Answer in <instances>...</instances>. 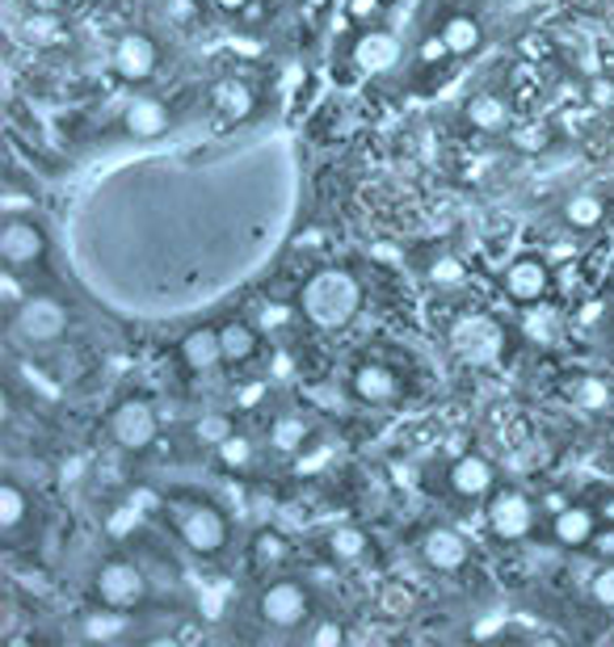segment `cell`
Masks as SVG:
<instances>
[{
	"mask_svg": "<svg viewBox=\"0 0 614 647\" xmlns=\"http://www.w3.org/2000/svg\"><path fill=\"white\" fill-rule=\"evenodd\" d=\"M168 127H173V114L156 98H135L123 110V130H127L130 139H161Z\"/></svg>",
	"mask_w": 614,
	"mask_h": 647,
	"instance_id": "18",
	"label": "cell"
},
{
	"mask_svg": "<svg viewBox=\"0 0 614 647\" xmlns=\"http://www.w3.org/2000/svg\"><path fill=\"white\" fill-rule=\"evenodd\" d=\"M215 458L224 462L227 471H249V467H253V458H258V446H253L245 433H227L224 442L215 446Z\"/></svg>",
	"mask_w": 614,
	"mask_h": 647,
	"instance_id": "30",
	"label": "cell"
},
{
	"mask_svg": "<svg viewBox=\"0 0 614 647\" xmlns=\"http://www.w3.org/2000/svg\"><path fill=\"white\" fill-rule=\"evenodd\" d=\"M425 278L438 287V291H454V287H463L467 282V265L451 253H438V257L429 261V269H425Z\"/></svg>",
	"mask_w": 614,
	"mask_h": 647,
	"instance_id": "31",
	"label": "cell"
},
{
	"mask_svg": "<svg viewBox=\"0 0 614 647\" xmlns=\"http://www.w3.org/2000/svg\"><path fill=\"white\" fill-rule=\"evenodd\" d=\"M287 316H291V312H287V307H278V303L261 307V324H265V328H278V324L287 320Z\"/></svg>",
	"mask_w": 614,
	"mask_h": 647,
	"instance_id": "42",
	"label": "cell"
},
{
	"mask_svg": "<svg viewBox=\"0 0 614 647\" xmlns=\"http://www.w3.org/2000/svg\"><path fill=\"white\" fill-rule=\"evenodd\" d=\"M211 4H215L220 13H240V9H249L253 0H211Z\"/></svg>",
	"mask_w": 614,
	"mask_h": 647,
	"instance_id": "44",
	"label": "cell"
},
{
	"mask_svg": "<svg viewBox=\"0 0 614 647\" xmlns=\"http://www.w3.org/2000/svg\"><path fill=\"white\" fill-rule=\"evenodd\" d=\"M299 312H303V320L324 328V332L350 328L354 316L362 312V282L350 269H321V274H312L303 282Z\"/></svg>",
	"mask_w": 614,
	"mask_h": 647,
	"instance_id": "1",
	"label": "cell"
},
{
	"mask_svg": "<svg viewBox=\"0 0 614 647\" xmlns=\"http://www.w3.org/2000/svg\"><path fill=\"white\" fill-rule=\"evenodd\" d=\"M0 294H4V312H9V316L26 303V294H22V278H17V269H9V265H4V278H0Z\"/></svg>",
	"mask_w": 614,
	"mask_h": 647,
	"instance_id": "38",
	"label": "cell"
},
{
	"mask_svg": "<svg viewBox=\"0 0 614 647\" xmlns=\"http://www.w3.org/2000/svg\"><path fill=\"white\" fill-rule=\"evenodd\" d=\"M451 341H454V350L467 357L472 366H488V361H497L501 350H505L501 324L488 320V316H467V320H459Z\"/></svg>",
	"mask_w": 614,
	"mask_h": 647,
	"instance_id": "9",
	"label": "cell"
},
{
	"mask_svg": "<svg viewBox=\"0 0 614 647\" xmlns=\"http://www.w3.org/2000/svg\"><path fill=\"white\" fill-rule=\"evenodd\" d=\"M593 505H598V518L606 521V525H614V487L611 492H598V500H593Z\"/></svg>",
	"mask_w": 614,
	"mask_h": 647,
	"instance_id": "41",
	"label": "cell"
},
{
	"mask_svg": "<svg viewBox=\"0 0 614 647\" xmlns=\"http://www.w3.org/2000/svg\"><path fill=\"white\" fill-rule=\"evenodd\" d=\"M316 614L312 610V588L295 576H283V581H270L258 593V618L274 631H299L308 626V618Z\"/></svg>",
	"mask_w": 614,
	"mask_h": 647,
	"instance_id": "5",
	"label": "cell"
},
{
	"mask_svg": "<svg viewBox=\"0 0 614 647\" xmlns=\"http://www.w3.org/2000/svg\"><path fill=\"white\" fill-rule=\"evenodd\" d=\"M417 550H421V559H425V568L447 572V576L463 572V568H467V555H472L467 543L454 534L451 525H429L417 538Z\"/></svg>",
	"mask_w": 614,
	"mask_h": 647,
	"instance_id": "13",
	"label": "cell"
},
{
	"mask_svg": "<svg viewBox=\"0 0 614 647\" xmlns=\"http://www.w3.org/2000/svg\"><path fill=\"white\" fill-rule=\"evenodd\" d=\"M517 51H522L526 60H535V64H548L551 55H555V47H551L548 34H526V38L517 42Z\"/></svg>",
	"mask_w": 614,
	"mask_h": 647,
	"instance_id": "37",
	"label": "cell"
},
{
	"mask_svg": "<svg viewBox=\"0 0 614 647\" xmlns=\"http://www.w3.org/2000/svg\"><path fill=\"white\" fill-rule=\"evenodd\" d=\"M299 4H303V9H308V13H324V9H328V4H333V0H299Z\"/></svg>",
	"mask_w": 614,
	"mask_h": 647,
	"instance_id": "45",
	"label": "cell"
},
{
	"mask_svg": "<svg viewBox=\"0 0 614 647\" xmlns=\"http://www.w3.org/2000/svg\"><path fill=\"white\" fill-rule=\"evenodd\" d=\"M177 354H181V366L195 375V379H206V375H215L224 361V341H220V328H211V324H198L190 328L186 337H181V345H177Z\"/></svg>",
	"mask_w": 614,
	"mask_h": 647,
	"instance_id": "14",
	"label": "cell"
},
{
	"mask_svg": "<svg viewBox=\"0 0 614 647\" xmlns=\"http://www.w3.org/2000/svg\"><path fill=\"white\" fill-rule=\"evenodd\" d=\"M198 4H202V0H198Z\"/></svg>",
	"mask_w": 614,
	"mask_h": 647,
	"instance_id": "46",
	"label": "cell"
},
{
	"mask_svg": "<svg viewBox=\"0 0 614 647\" xmlns=\"http://www.w3.org/2000/svg\"><path fill=\"white\" fill-rule=\"evenodd\" d=\"M606 219V198L602 194H573L564 202V224L573 231H593Z\"/></svg>",
	"mask_w": 614,
	"mask_h": 647,
	"instance_id": "27",
	"label": "cell"
},
{
	"mask_svg": "<svg viewBox=\"0 0 614 647\" xmlns=\"http://www.w3.org/2000/svg\"><path fill=\"white\" fill-rule=\"evenodd\" d=\"M384 4H388V0H350V4H346V17H350L354 26H375V22L384 17Z\"/></svg>",
	"mask_w": 614,
	"mask_h": 647,
	"instance_id": "36",
	"label": "cell"
},
{
	"mask_svg": "<svg viewBox=\"0 0 614 647\" xmlns=\"http://www.w3.org/2000/svg\"><path fill=\"white\" fill-rule=\"evenodd\" d=\"M548 143H551V130L548 127H535V123L514 127V148H517V152H543Z\"/></svg>",
	"mask_w": 614,
	"mask_h": 647,
	"instance_id": "35",
	"label": "cell"
},
{
	"mask_svg": "<svg viewBox=\"0 0 614 647\" xmlns=\"http://www.w3.org/2000/svg\"><path fill=\"white\" fill-rule=\"evenodd\" d=\"M501 291L514 303H543L551 294V265L543 257H517L501 274Z\"/></svg>",
	"mask_w": 614,
	"mask_h": 647,
	"instance_id": "12",
	"label": "cell"
},
{
	"mask_svg": "<svg viewBox=\"0 0 614 647\" xmlns=\"http://www.w3.org/2000/svg\"><path fill=\"white\" fill-rule=\"evenodd\" d=\"M598 505H585V500H573L564 509L551 513V543L564 550H589V538L598 534Z\"/></svg>",
	"mask_w": 614,
	"mask_h": 647,
	"instance_id": "11",
	"label": "cell"
},
{
	"mask_svg": "<svg viewBox=\"0 0 614 647\" xmlns=\"http://www.w3.org/2000/svg\"><path fill=\"white\" fill-rule=\"evenodd\" d=\"M366 550H371V538H366L358 525H337V530H328V555H333L337 563H358Z\"/></svg>",
	"mask_w": 614,
	"mask_h": 647,
	"instance_id": "28",
	"label": "cell"
},
{
	"mask_svg": "<svg viewBox=\"0 0 614 647\" xmlns=\"http://www.w3.org/2000/svg\"><path fill=\"white\" fill-rule=\"evenodd\" d=\"M227 433H236V429H231V421H227L224 413H206V417H198L195 421V437L202 442V446H211V451L224 442Z\"/></svg>",
	"mask_w": 614,
	"mask_h": 647,
	"instance_id": "33",
	"label": "cell"
},
{
	"mask_svg": "<svg viewBox=\"0 0 614 647\" xmlns=\"http://www.w3.org/2000/svg\"><path fill=\"white\" fill-rule=\"evenodd\" d=\"M350 395H354L358 404L379 408V404H391L400 395V379H396V370L384 366V361H358L354 370H350Z\"/></svg>",
	"mask_w": 614,
	"mask_h": 647,
	"instance_id": "16",
	"label": "cell"
},
{
	"mask_svg": "<svg viewBox=\"0 0 614 647\" xmlns=\"http://www.w3.org/2000/svg\"><path fill=\"white\" fill-rule=\"evenodd\" d=\"M130 631H135V626H130L127 610L101 606V610L80 618V639H89V644H123Z\"/></svg>",
	"mask_w": 614,
	"mask_h": 647,
	"instance_id": "21",
	"label": "cell"
},
{
	"mask_svg": "<svg viewBox=\"0 0 614 647\" xmlns=\"http://www.w3.org/2000/svg\"><path fill=\"white\" fill-rule=\"evenodd\" d=\"M34 9H42V13H64L72 4H80V0H30Z\"/></svg>",
	"mask_w": 614,
	"mask_h": 647,
	"instance_id": "43",
	"label": "cell"
},
{
	"mask_svg": "<svg viewBox=\"0 0 614 647\" xmlns=\"http://www.w3.org/2000/svg\"><path fill=\"white\" fill-rule=\"evenodd\" d=\"M308 442H312V424L303 417H295V413H283L278 421L270 424V446L278 454H299Z\"/></svg>",
	"mask_w": 614,
	"mask_h": 647,
	"instance_id": "26",
	"label": "cell"
},
{
	"mask_svg": "<svg viewBox=\"0 0 614 647\" xmlns=\"http://www.w3.org/2000/svg\"><path fill=\"white\" fill-rule=\"evenodd\" d=\"M211 105L220 110L224 123H245L258 114V93L245 76H224L215 89H211Z\"/></svg>",
	"mask_w": 614,
	"mask_h": 647,
	"instance_id": "17",
	"label": "cell"
},
{
	"mask_svg": "<svg viewBox=\"0 0 614 647\" xmlns=\"http://www.w3.org/2000/svg\"><path fill=\"white\" fill-rule=\"evenodd\" d=\"M442 38L451 42L454 60H467V55H476L485 47V30H480V22L472 13H451L442 22Z\"/></svg>",
	"mask_w": 614,
	"mask_h": 647,
	"instance_id": "23",
	"label": "cell"
},
{
	"mask_svg": "<svg viewBox=\"0 0 614 647\" xmlns=\"http://www.w3.org/2000/svg\"><path fill=\"white\" fill-rule=\"evenodd\" d=\"M249 555H253V563H258L261 572H278L295 550H291V538H287V534H278V530H258L253 543H249Z\"/></svg>",
	"mask_w": 614,
	"mask_h": 647,
	"instance_id": "25",
	"label": "cell"
},
{
	"mask_svg": "<svg viewBox=\"0 0 614 647\" xmlns=\"http://www.w3.org/2000/svg\"><path fill=\"white\" fill-rule=\"evenodd\" d=\"M110 437L114 446L127 454H148L161 437V421H156V408L143 399V395H127L114 404L110 413Z\"/></svg>",
	"mask_w": 614,
	"mask_h": 647,
	"instance_id": "6",
	"label": "cell"
},
{
	"mask_svg": "<svg viewBox=\"0 0 614 647\" xmlns=\"http://www.w3.org/2000/svg\"><path fill=\"white\" fill-rule=\"evenodd\" d=\"M589 601L598 610H614V559H598V568L589 576Z\"/></svg>",
	"mask_w": 614,
	"mask_h": 647,
	"instance_id": "32",
	"label": "cell"
},
{
	"mask_svg": "<svg viewBox=\"0 0 614 647\" xmlns=\"http://www.w3.org/2000/svg\"><path fill=\"white\" fill-rule=\"evenodd\" d=\"M156 64H161V51H156V42H152L148 34L130 30L114 42L110 67H114V76H118V80H127V85H143V80L156 72Z\"/></svg>",
	"mask_w": 614,
	"mask_h": 647,
	"instance_id": "10",
	"label": "cell"
},
{
	"mask_svg": "<svg viewBox=\"0 0 614 647\" xmlns=\"http://www.w3.org/2000/svg\"><path fill=\"white\" fill-rule=\"evenodd\" d=\"M168 521L181 538V547L198 559H220L231 543V521L215 500L202 496H173L168 500Z\"/></svg>",
	"mask_w": 614,
	"mask_h": 647,
	"instance_id": "2",
	"label": "cell"
},
{
	"mask_svg": "<svg viewBox=\"0 0 614 647\" xmlns=\"http://www.w3.org/2000/svg\"><path fill=\"white\" fill-rule=\"evenodd\" d=\"M485 521L497 543H526L539 525V505H535L530 492H522L514 484L492 487V496L485 505Z\"/></svg>",
	"mask_w": 614,
	"mask_h": 647,
	"instance_id": "3",
	"label": "cell"
},
{
	"mask_svg": "<svg viewBox=\"0 0 614 647\" xmlns=\"http://www.w3.org/2000/svg\"><path fill=\"white\" fill-rule=\"evenodd\" d=\"M589 555L593 559H614V525H606V521L598 525V534L589 538Z\"/></svg>",
	"mask_w": 614,
	"mask_h": 647,
	"instance_id": "39",
	"label": "cell"
},
{
	"mask_svg": "<svg viewBox=\"0 0 614 647\" xmlns=\"http://www.w3.org/2000/svg\"><path fill=\"white\" fill-rule=\"evenodd\" d=\"M447 484L459 500H488L497 487V471L485 454H459L447 467Z\"/></svg>",
	"mask_w": 614,
	"mask_h": 647,
	"instance_id": "15",
	"label": "cell"
},
{
	"mask_svg": "<svg viewBox=\"0 0 614 647\" xmlns=\"http://www.w3.org/2000/svg\"><path fill=\"white\" fill-rule=\"evenodd\" d=\"M396 60H400V42L388 30H371L366 26V34L354 42V67L366 72V76L388 72V67H396Z\"/></svg>",
	"mask_w": 614,
	"mask_h": 647,
	"instance_id": "19",
	"label": "cell"
},
{
	"mask_svg": "<svg viewBox=\"0 0 614 647\" xmlns=\"http://www.w3.org/2000/svg\"><path fill=\"white\" fill-rule=\"evenodd\" d=\"M9 320L26 345H51L67 332V307L55 294H26V303Z\"/></svg>",
	"mask_w": 614,
	"mask_h": 647,
	"instance_id": "7",
	"label": "cell"
},
{
	"mask_svg": "<svg viewBox=\"0 0 614 647\" xmlns=\"http://www.w3.org/2000/svg\"><path fill=\"white\" fill-rule=\"evenodd\" d=\"M220 341H224L227 366H249L261 354V337L249 320H224L220 324Z\"/></svg>",
	"mask_w": 614,
	"mask_h": 647,
	"instance_id": "22",
	"label": "cell"
},
{
	"mask_svg": "<svg viewBox=\"0 0 614 647\" xmlns=\"http://www.w3.org/2000/svg\"><path fill=\"white\" fill-rule=\"evenodd\" d=\"M447 60H454V51H451V42L442 38V30L429 34L417 47V67H429V72H434V67H447Z\"/></svg>",
	"mask_w": 614,
	"mask_h": 647,
	"instance_id": "34",
	"label": "cell"
},
{
	"mask_svg": "<svg viewBox=\"0 0 614 647\" xmlns=\"http://www.w3.org/2000/svg\"><path fill=\"white\" fill-rule=\"evenodd\" d=\"M30 518V496L17 480H4L0 484V534L4 538H17L22 521Z\"/></svg>",
	"mask_w": 614,
	"mask_h": 647,
	"instance_id": "24",
	"label": "cell"
},
{
	"mask_svg": "<svg viewBox=\"0 0 614 647\" xmlns=\"http://www.w3.org/2000/svg\"><path fill=\"white\" fill-rule=\"evenodd\" d=\"M463 114H467L472 130H480V135H501V130H510V123H514L510 101L497 98V93H476V98H467Z\"/></svg>",
	"mask_w": 614,
	"mask_h": 647,
	"instance_id": "20",
	"label": "cell"
},
{
	"mask_svg": "<svg viewBox=\"0 0 614 647\" xmlns=\"http://www.w3.org/2000/svg\"><path fill=\"white\" fill-rule=\"evenodd\" d=\"M0 257L9 269H34L47 261V231L34 224V219H22L9 211V219L0 224Z\"/></svg>",
	"mask_w": 614,
	"mask_h": 647,
	"instance_id": "8",
	"label": "cell"
},
{
	"mask_svg": "<svg viewBox=\"0 0 614 647\" xmlns=\"http://www.w3.org/2000/svg\"><path fill=\"white\" fill-rule=\"evenodd\" d=\"M148 576L139 563H130L123 555L114 559H101L98 572H93V601L110 606V610H139L148 606Z\"/></svg>",
	"mask_w": 614,
	"mask_h": 647,
	"instance_id": "4",
	"label": "cell"
},
{
	"mask_svg": "<svg viewBox=\"0 0 614 647\" xmlns=\"http://www.w3.org/2000/svg\"><path fill=\"white\" fill-rule=\"evenodd\" d=\"M299 639L312 647H337V644H346V626L333 614H312L308 626H299Z\"/></svg>",
	"mask_w": 614,
	"mask_h": 647,
	"instance_id": "29",
	"label": "cell"
},
{
	"mask_svg": "<svg viewBox=\"0 0 614 647\" xmlns=\"http://www.w3.org/2000/svg\"><path fill=\"white\" fill-rule=\"evenodd\" d=\"M589 98L598 101V105H611V101H614V85H611V80H602V76H593V80H589Z\"/></svg>",
	"mask_w": 614,
	"mask_h": 647,
	"instance_id": "40",
	"label": "cell"
}]
</instances>
